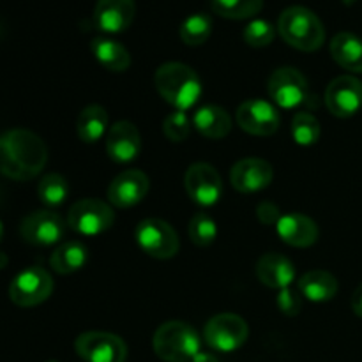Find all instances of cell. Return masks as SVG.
Listing matches in <instances>:
<instances>
[{"instance_id": "obj_1", "label": "cell", "mask_w": 362, "mask_h": 362, "mask_svg": "<svg viewBox=\"0 0 362 362\" xmlns=\"http://www.w3.org/2000/svg\"><path fill=\"white\" fill-rule=\"evenodd\" d=\"M48 161V148L35 133L11 129L0 134V173L13 180H30Z\"/></svg>"}, {"instance_id": "obj_2", "label": "cell", "mask_w": 362, "mask_h": 362, "mask_svg": "<svg viewBox=\"0 0 362 362\" xmlns=\"http://www.w3.org/2000/svg\"><path fill=\"white\" fill-rule=\"evenodd\" d=\"M154 87L177 112L193 108L202 95L200 76L182 62H166L156 71Z\"/></svg>"}, {"instance_id": "obj_3", "label": "cell", "mask_w": 362, "mask_h": 362, "mask_svg": "<svg viewBox=\"0 0 362 362\" xmlns=\"http://www.w3.org/2000/svg\"><path fill=\"white\" fill-rule=\"evenodd\" d=\"M278 32L286 45L300 52H317L325 41V28L320 18L303 6L286 7L278 20Z\"/></svg>"}, {"instance_id": "obj_4", "label": "cell", "mask_w": 362, "mask_h": 362, "mask_svg": "<svg viewBox=\"0 0 362 362\" xmlns=\"http://www.w3.org/2000/svg\"><path fill=\"white\" fill-rule=\"evenodd\" d=\"M152 349L165 362H191L200 352V336L187 322L170 320L154 332Z\"/></svg>"}, {"instance_id": "obj_5", "label": "cell", "mask_w": 362, "mask_h": 362, "mask_svg": "<svg viewBox=\"0 0 362 362\" xmlns=\"http://www.w3.org/2000/svg\"><path fill=\"white\" fill-rule=\"evenodd\" d=\"M267 90L276 106L285 110H296L310 105L311 90L308 80L296 67H279L271 74Z\"/></svg>"}, {"instance_id": "obj_6", "label": "cell", "mask_w": 362, "mask_h": 362, "mask_svg": "<svg viewBox=\"0 0 362 362\" xmlns=\"http://www.w3.org/2000/svg\"><path fill=\"white\" fill-rule=\"evenodd\" d=\"M134 239L145 255L158 260H168L179 253V235L172 225L163 219L148 218L138 223Z\"/></svg>"}, {"instance_id": "obj_7", "label": "cell", "mask_w": 362, "mask_h": 362, "mask_svg": "<svg viewBox=\"0 0 362 362\" xmlns=\"http://www.w3.org/2000/svg\"><path fill=\"white\" fill-rule=\"evenodd\" d=\"M115 221L112 207L95 198H83L71 205L67 212V226L80 235L94 237L112 228Z\"/></svg>"}, {"instance_id": "obj_8", "label": "cell", "mask_w": 362, "mask_h": 362, "mask_svg": "<svg viewBox=\"0 0 362 362\" xmlns=\"http://www.w3.org/2000/svg\"><path fill=\"white\" fill-rule=\"evenodd\" d=\"M250 327L239 315L221 313L212 317L204 329L205 343L216 352H235L246 343Z\"/></svg>"}, {"instance_id": "obj_9", "label": "cell", "mask_w": 362, "mask_h": 362, "mask_svg": "<svg viewBox=\"0 0 362 362\" xmlns=\"http://www.w3.org/2000/svg\"><path fill=\"white\" fill-rule=\"evenodd\" d=\"M52 274L37 265L23 269L9 285V299L20 308L39 306L52 296Z\"/></svg>"}, {"instance_id": "obj_10", "label": "cell", "mask_w": 362, "mask_h": 362, "mask_svg": "<svg viewBox=\"0 0 362 362\" xmlns=\"http://www.w3.org/2000/svg\"><path fill=\"white\" fill-rule=\"evenodd\" d=\"M74 350L85 362H126L127 359L126 343L112 332H83L74 341Z\"/></svg>"}, {"instance_id": "obj_11", "label": "cell", "mask_w": 362, "mask_h": 362, "mask_svg": "<svg viewBox=\"0 0 362 362\" xmlns=\"http://www.w3.org/2000/svg\"><path fill=\"white\" fill-rule=\"evenodd\" d=\"M184 186L187 194L200 207H212L223 194V180L218 170L209 163H194L186 170Z\"/></svg>"}, {"instance_id": "obj_12", "label": "cell", "mask_w": 362, "mask_h": 362, "mask_svg": "<svg viewBox=\"0 0 362 362\" xmlns=\"http://www.w3.org/2000/svg\"><path fill=\"white\" fill-rule=\"evenodd\" d=\"M67 221L53 211H35L21 221L20 233L28 244L52 246L66 235Z\"/></svg>"}, {"instance_id": "obj_13", "label": "cell", "mask_w": 362, "mask_h": 362, "mask_svg": "<svg viewBox=\"0 0 362 362\" xmlns=\"http://www.w3.org/2000/svg\"><path fill=\"white\" fill-rule=\"evenodd\" d=\"M237 122L240 129L253 136H271L278 131L279 113L276 106H272L264 99H247L237 108Z\"/></svg>"}, {"instance_id": "obj_14", "label": "cell", "mask_w": 362, "mask_h": 362, "mask_svg": "<svg viewBox=\"0 0 362 362\" xmlns=\"http://www.w3.org/2000/svg\"><path fill=\"white\" fill-rule=\"evenodd\" d=\"M325 106L339 119H349L362 108V81L354 76H338L325 90Z\"/></svg>"}, {"instance_id": "obj_15", "label": "cell", "mask_w": 362, "mask_h": 362, "mask_svg": "<svg viewBox=\"0 0 362 362\" xmlns=\"http://www.w3.org/2000/svg\"><path fill=\"white\" fill-rule=\"evenodd\" d=\"M148 177L140 170H126L110 182L106 197L117 209H129L140 204L148 193Z\"/></svg>"}, {"instance_id": "obj_16", "label": "cell", "mask_w": 362, "mask_h": 362, "mask_svg": "<svg viewBox=\"0 0 362 362\" xmlns=\"http://www.w3.org/2000/svg\"><path fill=\"white\" fill-rule=\"evenodd\" d=\"M272 179H274V170H272L271 163L258 158L243 159V161L235 163L232 172H230L232 186L244 194L258 193V191L265 189V187L271 186Z\"/></svg>"}, {"instance_id": "obj_17", "label": "cell", "mask_w": 362, "mask_h": 362, "mask_svg": "<svg viewBox=\"0 0 362 362\" xmlns=\"http://www.w3.org/2000/svg\"><path fill=\"white\" fill-rule=\"evenodd\" d=\"M141 151V134L129 120H119L106 134V152L115 163H131Z\"/></svg>"}, {"instance_id": "obj_18", "label": "cell", "mask_w": 362, "mask_h": 362, "mask_svg": "<svg viewBox=\"0 0 362 362\" xmlns=\"http://www.w3.org/2000/svg\"><path fill=\"white\" fill-rule=\"evenodd\" d=\"M134 14V0H98L94 7V23L106 34H122L131 27Z\"/></svg>"}, {"instance_id": "obj_19", "label": "cell", "mask_w": 362, "mask_h": 362, "mask_svg": "<svg viewBox=\"0 0 362 362\" xmlns=\"http://www.w3.org/2000/svg\"><path fill=\"white\" fill-rule=\"evenodd\" d=\"M279 239L292 247H310L318 240V226L304 214H285L276 223Z\"/></svg>"}, {"instance_id": "obj_20", "label": "cell", "mask_w": 362, "mask_h": 362, "mask_svg": "<svg viewBox=\"0 0 362 362\" xmlns=\"http://www.w3.org/2000/svg\"><path fill=\"white\" fill-rule=\"evenodd\" d=\"M257 276L262 285L274 290H285L290 288L296 279V265L283 255L267 253L258 260Z\"/></svg>"}, {"instance_id": "obj_21", "label": "cell", "mask_w": 362, "mask_h": 362, "mask_svg": "<svg viewBox=\"0 0 362 362\" xmlns=\"http://www.w3.org/2000/svg\"><path fill=\"white\" fill-rule=\"evenodd\" d=\"M193 126L209 140H221L232 131V119L221 106H202L193 115Z\"/></svg>"}, {"instance_id": "obj_22", "label": "cell", "mask_w": 362, "mask_h": 362, "mask_svg": "<svg viewBox=\"0 0 362 362\" xmlns=\"http://www.w3.org/2000/svg\"><path fill=\"white\" fill-rule=\"evenodd\" d=\"M331 55L350 73H362V39L352 32H339L331 41Z\"/></svg>"}, {"instance_id": "obj_23", "label": "cell", "mask_w": 362, "mask_h": 362, "mask_svg": "<svg viewBox=\"0 0 362 362\" xmlns=\"http://www.w3.org/2000/svg\"><path fill=\"white\" fill-rule=\"evenodd\" d=\"M300 296L306 297L308 300L313 303H325V300L334 299L338 293L339 285L338 279L327 271L315 269V271L306 272L297 283Z\"/></svg>"}, {"instance_id": "obj_24", "label": "cell", "mask_w": 362, "mask_h": 362, "mask_svg": "<svg viewBox=\"0 0 362 362\" xmlns=\"http://www.w3.org/2000/svg\"><path fill=\"white\" fill-rule=\"evenodd\" d=\"M90 49L94 53L95 60L101 64L105 69L112 73H124L131 66V55L124 45L119 41H113L108 37L92 39Z\"/></svg>"}, {"instance_id": "obj_25", "label": "cell", "mask_w": 362, "mask_h": 362, "mask_svg": "<svg viewBox=\"0 0 362 362\" xmlns=\"http://www.w3.org/2000/svg\"><path fill=\"white\" fill-rule=\"evenodd\" d=\"M108 122L110 117L103 106L90 105L81 110L78 115L76 133L78 138L85 144H95L101 140L105 134H108Z\"/></svg>"}, {"instance_id": "obj_26", "label": "cell", "mask_w": 362, "mask_h": 362, "mask_svg": "<svg viewBox=\"0 0 362 362\" xmlns=\"http://www.w3.org/2000/svg\"><path fill=\"white\" fill-rule=\"evenodd\" d=\"M88 250L85 244L78 243V240H69L57 247L49 257V265L59 274H73V272L80 271L85 264H87Z\"/></svg>"}, {"instance_id": "obj_27", "label": "cell", "mask_w": 362, "mask_h": 362, "mask_svg": "<svg viewBox=\"0 0 362 362\" xmlns=\"http://www.w3.org/2000/svg\"><path fill=\"white\" fill-rule=\"evenodd\" d=\"M211 7L226 20H247L260 13L264 0H211Z\"/></svg>"}, {"instance_id": "obj_28", "label": "cell", "mask_w": 362, "mask_h": 362, "mask_svg": "<svg viewBox=\"0 0 362 362\" xmlns=\"http://www.w3.org/2000/svg\"><path fill=\"white\" fill-rule=\"evenodd\" d=\"M212 34V20L207 14H191L182 21L179 28V35L184 45L200 46L207 42Z\"/></svg>"}, {"instance_id": "obj_29", "label": "cell", "mask_w": 362, "mask_h": 362, "mask_svg": "<svg viewBox=\"0 0 362 362\" xmlns=\"http://www.w3.org/2000/svg\"><path fill=\"white\" fill-rule=\"evenodd\" d=\"M39 200L49 209H57L66 202L69 194V184L59 173H48L41 179L37 186Z\"/></svg>"}, {"instance_id": "obj_30", "label": "cell", "mask_w": 362, "mask_h": 362, "mask_svg": "<svg viewBox=\"0 0 362 362\" xmlns=\"http://www.w3.org/2000/svg\"><path fill=\"white\" fill-rule=\"evenodd\" d=\"M322 127L317 117L310 112H299L292 119V138L296 144L310 147L320 140Z\"/></svg>"}, {"instance_id": "obj_31", "label": "cell", "mask_w": 362, "mask_h": 362, "mask_svg": "<svg viewBox=\"0 0 362 362\" xmlns=\"http://www.w3.org/2000/svg\"><path fill=\"white\" fill-rule=\"evenodd\" d=\"M187 233H189L191 243L197 244V246L200 247H207L211 246L216 240V237H218V225H216V221L209 214L198 212V214H194L193 219L189 221Z\"/></svg>"}, {"instance_id": "obj_32", "label": "cell", "mask_w": 362, "mask_h": 362, "mask_svg": "<svg viewBox=\"0 0 362 362\" xmlns=\"http://www.w3.org/2000/svg\"><path fill=\"white\" fill-rule=\"evenodd\" d=\"M243 37L251 48H265L274 41L276 28L265 20H253L246 25Z\"/></svg>"}, {"instance_id": "obj_33", "label": "cell", "mask_w": 362, "mask_h": 362, "mask_svg": "<svg viewBox=\"0 0 362 362\" xmlns=\"http://www.w3.org/2000/svg\"><path fill=\"white\" fill-rule=\"evenodd\" d=\"M163 133L173 144L187 140L191 133V120L186 112H173L163 122Z\"/></svg>"}, {"instance_id": "obj_34", "label": "cell", "mask_w": 362, "mask_h": 362, "mask_svg": "<svg viewBox=\"0 0 362 362\" xmlns=\"http://www.w3.org/2000/svg\"><path fill=\"white\" fill-rule=\"evenodd\" d=\"M276 304H278V310L283 315H286V317H296L303 310V296H300L299 290H279L278 297H276Z\"/></svg>"}, {"instance_id": "obj_35", "label": "cell", "mask_w": 362, "mask_h": 362, "mask_svg": "<svg viewBox=\"0 0 362 362\" xmlns=\"http://www.w3.org/2000/svg\"><path fill=\"white\" fill-rule=\"evenodd\" d=\"M257 216L260 219L262 225H274L281 218V212H279L278 205H274L272 202H262L257 207Z\"/></svg>"}, {"instance_id": "obj_36", "label": "cell", "mask_w": 362, "mask_h": 362, "mask_svg": "<svg viewBox=\"0 0 362 362\" xmlns=\"http://www.w3.org/2000/svg\"><path fill=\"white\" fill-rule=\"evenodd\" d=\"M352 311L362 318V283L356 288L352 296Z\"/></svg>"}, {"instance_id": "obj_37", "label": "cell", "mask_w": 362, "mask_h": 362, "mask_svg": "<svg viewBox=\"0 0 362 362\" xmlns=\"http://www.w3.org/2000/svg\"><path fill=\"white\" fill-rule=\"evenodd\" d=\"M191 362H219L218 357L212 356V354L209 352H198L197 356L193 357V361Z\"/></svg>"}, {"instance_id": "obj_38", "label": "cell", "mask_w": 362, "mask_h": 362, "mask_svg": "<svg viewBox=\"0 0 362 362\" xmlns=\"http://www.w3.org/2000/svg\"><path fill=\"white\" fill-rule=\"evenodd\" d=\"M4 264H7V258H6V257H4V255H2V253H0V269H2V267H4Z\"/></svg>"}, {"instance_id": "obj_39", "label": "cell", "mask_w": 362, "mask_h": 362, "mask_svg": "<svg viewBox=\"0 0 362 362\" xmlns=\"http://www.w3.org/2000/svg\"><path fill=\"white\" fill-rule=\"evenodd\" d=\"M357 0H343V4H345V6H354Z\"/></svg>"}, {"instance_id": "obj_40", "label": "cell", "mask_w": 362, "mask_h": 362, "mask_svg": "<svg viewBox=\"0 0 362 362\" xmlns=\"http://www.w3.org/2000/svg\"><path fill=\"white\" fill-rule=\"evenodd\" d=\"M2 237H4V225L2 221H0V243H2Z\"/></svg>"}, {"instance_id": "obj_41", "label": "cell", "mask_w": 362, "mask_h": 362, "mask_svg": "<svg viewBox=\"0 0 362 362\" xmlns=\"http://www.w3.org/2000/svg\"><path fill=\"white\" fill-rule=\"evenodd\" d=\"M46 362H57V361H46Z\"/></svg>"}]
</instances>
